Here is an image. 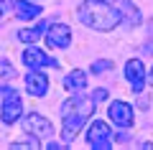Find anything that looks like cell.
<instances>
[{
	"label": "cell",
	"instance_id": "cell-11",
	"mask_svg": "<svg viewBox=\"0 0 153 150\" xmlns=\"http://www.w3.org/2000/svg\"><path fill=\"white\" fill-rule=\"evenodd\" d=\"M13 10L21 21H33L36 16H41V5H33L31 0H13Z\"/></svg>",
	"mask_w": 153,
	"mask_h": 150
},
{
	"label": "cell",
	"instance_id": "cell-21",
	"mask_svg": "<svg viewBox=\"0 0 153 150\" xmlns=\"http://www.w3.org/2000/svg\"><path fill=\"white\" fill-rule=\"evenodd\" d=\"M102 3H115V0H102Z\"/></svg>",
	"mask_w": 153,
	"mask_h": 150
},
{
	"label": "cell",
	"instance_id": "cell-10",
	"mask_svg": "<svg viewBox=\"0 0 153 150\" xmlns=\"http://www.w3.org/2000/svg\"><path fill=\"white\" fill-rule=\"evenodd\" d=\"M26 89L31 97H44L46 92H49V79H46V74H41L38 69H31L26 74Z\"/></svg>",
	"mask_w": 153,
	"mask_h": 150
},
{
	"label": "cell",
	"instance_id": "cell-16",
	"mask_svg": "<svg viewBox=\"0 0 153 150\" xmlns=\"http://www.w3.org/2000/svg\"><path fill=\"white\" fill-rule=\"evenodd\" d=\"M10 74H16V69L10 66V61L0 59V79H3V76H10Z\"/></svg>",
	"mask_w": 153,
	"mask_h": 150
},
{
	"label": "cell",
	"instance_id": "cell-18",
	"mask_svg": "<svg viewBox=\"0 0 153 150\" xmlns=\"http://www.w3.org/2000/svg\"><path fill=\"white\" fill-rule=\"evenodd\" d=\"M105 97H107V92H105V89H97V92L92 94V99H94V102H102Z\"/></svg>",
	"mask_w": 153,
	"mask_h": 150
},
{
	"label": "cell",
	"instance_id": "cell-9",
	"mask_svg": "<svg viewBox=\"0 0 153 150\" xmlns=\"http://www.w3.org/2000/svg\"><path fill=\"white\" fill-rule=\"evenodd\" d=\"M107 115L117 127H130L133 125V107L128 102H112L107 107Z\"/></svg>",
	"mask_w": 153,
	"mask_h": 150
},
{
	"label": "cell",
	"instance_id": "cell-7",
	"mask_svg": "<svg viewBox=\"0 0 153 150\" xmlns=\"http://www.w3.org/2000/svg\"><path fill=\"white\" fill-rule=\"evenodd\" d=\"M23 130H26L28 135H36V137H49L51 132H54V127H51V122L46 117H41V115H26V120H23Z\"/></svg>",
	"mask_w": 153,
	"mask_h": 150
},
{
	"label": "cell",
	"instance_id": "cell-13",
	"mask_svg": "<svg viewBox=\"0 0 153 150\" xmlns=\"http://www.w3.org/2000/svg\"><path fill=\"white\" fill-rule=\"evenodd\" d=\"M84 86H87V74H84L82 69H74V71L64 79V89H66V92H74V94H76V92H82Z\"/></svg>",
	"mask_w": 153,
	"mask_h": 150
},
{
	"label": "cell",
	"instance_id": "cell-1",
	"mask_svg": "<svg viewBox=\"0 0 153 150\" xmlns=\"http://www.w3.org/2000/svg\"><path fill=\"white\" fill-rule=\"evenodd\" d=\"M92 112H94V99L92 97H79V92H76V97H71L61 104V120H64L61 137H64V143H71L79 135L82 125L92 117Z\"/></svg>",
	"mask_w": 153,
	"mask_h": 150
},
{
	"label": "cell",
	"instance_id": "cell-2",
	"mask_svg": "<svg viewBox=\"0 0 153 150\" xmlns=\"http://www.w3.org/2000/svg\"><path fill=\"white\" fill-rule=\"evenodd\" d=\"M76 18L84 23V26L94 28V31H112L115 26H120V10L112 8L110 3H102V0H87L79 5L76 10Z\"/></svg>",
	"mask_w": 153,
	"mask_h": 150
},
{
	"label": "cell",
	"instance_id": "cell-20",
	"mask_svg": "<svg viewBox=\"0 0 153 150\" xmlns=\"http://www.w3.org/2000/svg\"><path fill=\"white\" fill-rule=\"evenodd\" d=\"M148 79H151V84H153V69H151V76H148Z\"/></svg>",
	"mask_w": 153,
	"mask_h": 150
},
{
	"label": "cell",
	"instance_id": "cell-19",
	"mask_svg": "<svg viewBox=\"0 0 153 150\" xmlns=\"http://www.w3.org/2000/svg\"><path fill=\"white\" fill-rule=\"evenodd\" d=\"M46 148H49V150H61V148H64V145H61V143H54V140H51V143L46 145Z\"/></svg>",
	"mask_w": 153,
	"mask_h": 150
},
{
	"label": "cell",
	"instance_id": "cell-17",
	"mask_svg": "<svg viewBox=\"0 0 153 150\" xmlns=\"http://www.w3.org/2000/svg\"><path fill=\"white\" fill-rule=\"evenodd\" d=\"M110 69V61H97V64H92V71L94 74H102V71Z\"/></svg>",
	"mask_w": 153,
	"mask_h": 150
},
{
	"label": "cell",
	"instance_id": "cell-12",
	"mask_svg": "<svg viewBox=\"0 0 153 150\" xmlns=\"http://www.w3.org/2000/svg\"><path fill=\"white\" fill-rule=\"evenodd\" d=\"M117 10H120V21L123 23H128V26H138V23H140V10L133 5L130 0H123Z\"/></svg>",
	"mask_w": 153,
	"mask_h": 150
},
{
	"label": "cell",
	"instance_id": "cell-5",
	"mask_svg": "<svg viewBox=\"0 0 153 150\" xmlns=\"http://www.w3.org/2000/svg\"><path fill=\"white\" fill-rule=\"evenodd\" d=\"M46 43L51 48H69L71 43V28L66 23H49V31H46Z\"/></svg>",
	"mask_w": 153,
	"mask_h": 150
},
{
	"label": "cell",
	"instance_id": "cell-3",
	"mask_svg": "<svg viewBox=\"0 0 153 150\" xmlns=\"http://www.w3.org/2000/svg\"><path fill=\"white\" fill-rule=\"evenodd\" d=\"M87 143L97 150H110L112 148V130L102 122V120H94L87 127Z\"/></svg>",
	"mask_w": 153,
	"mask_h": 150
},
{
	"label": "cell",
	"instance_id": "cell-8",
	"mask_svg": "<svg viewBox=\"0 0 153 150\" xmlns=\"http://www.w3.org/2000/svg\"><path fill=\"white\" fill-rule=\"evenodd\" d=\"M125 79L130 81V89L135 92H143V86H146V69H143V64L138 59H130L125 64Z\"/></svg>",
	"mask_w": 153,
	"mask_h": 150
},
{
	"label": "cell",
	"instance_id": "cell-14",
	"mask_svg": "<svg viewBox=\"0 0 153 150\" xmlns=\"http://www.w3.org/2000/svg\"><path fill=\"white\" fill-rule=\"evenodd\" d=\"M46 26H49V23H38V26H33V28H23V31H18V41L36 43L38 38H41V33L46 31Z\"/></svg>",
	"mask_w": 153,
	"mask_h": 150
},
{
	"label": "cell",
	"instance_id": "cell-15",
	"mask_svg": "<svg viewBox=\"0 0 153 150\" xmlns=\"http://www.w3.org/2000/svg\"><path fill=\"white\" fill-rule=\"evenodd\" d=\"M13 148H38V137L31 135V137H26V140H16Z\"/></svg>",
	"mask_w": 153,
	"mask_h": 150
},
{
	"label": "cell",
	"instance_id": "cell-6",
	"mask_svg": "<svg viewBox=\"0 0 153 150\" xmlns=\"http://www.w3.org/2000/svg\"><path fill=\"white\" fill-rule=\"evenodd\" d=\"M23 64H26L28 69H44V66H54V69H56L59 61L51 59V56H46L38 46H33V43H31V46L23 51Z\"/></svg>",
	"mask_w": 153,
	"mask_h": 150
},
{
	"label": "cell",
	"instance_id": "cell-4",
	"mask_svg": "<svg viewBox=\"0 0 153 150\" xmlns=\"http://www.w3.org/2000/svg\"><path fill=\"white\" fill-rule=\"evenodd\" d=\"M23 115V102H21V97H18L16 89H8L5 94H3V109H0V120L5 125H13L18 122Z\"/></svg>",
	"mask_w": 153,
	"mask_h": 150
}]
</instances>
